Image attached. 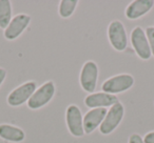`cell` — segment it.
<instances>
[{"mask_svg":"<svg viewBox=\"0 0 154 143\" xmlns=\"http://www.w3.org/2000/svg\"><path fill=\"white\" fill-rule=\"evenodd\" d=\"M118 101V98L115 95L108 94V93H93L86 97L85 103L90 109H99V107L113 106Z\"/></svg>","mask_w":154,"mask_h":143,"instance_id":"30bf717a","label":"cell"},{"mask_svg":"<svg viewBox=\"0 0 154 143\" xmlns=\"http://www.w3.org/2000/svg\"><path fill=\"white\" fill-rule=\"evenodd\" d=\"M5 77H7V70H5V68L0 67V85L3 83Z\"/></svg>","mask_w":154,"mask_h":143,"instance_id":"d6986e66","label":"cell"},{"mask_svg":"<svg viewBox=\"0 0 154 143\" xmlns=\"http://www.w3.org/2000/svg\"><path fill=\"white\" fill-rule=\"evenodd\" d=\"M77 4H78L77 0H62V1H60L59 9H58L60 17L69 18L70 16H72Z\"/></svg>","mask_w":154,"mask_h":143,"instance_id":"9a60e30c","label":"cell"},{"mask_svg":"<svg viewBox=\"0 0 154 143\" xmlns=\"http://www.w3.org/2000/svg\"><path fill=\"white\" fill-rule=\"evenodd\" d=\"M97 79H98V66L94 61H87L82 65L80 72V85L85 92L92 93L96 88Z\"/></svg>","mask_w":154,"mask_h":143,"instance_id":"8992f818","label":"cell"},{"mask_svg":"<svg viewBox=\"0 0 154 143\" xmlns=\"http://www.w3.org/2000/svg\"><path fill=\"white\" fill-rule=\"evenodd\" d=\"M108 37L111 45L116 51H125L128 45V37L124 24L118 20L112 21L108 26Z\"/></svg>","mask_w":154,"mask_h":143,"instance_id":"52a82bcc","label":"cell"},{"mask_svg":"<svg viewBox=\"0 0 154 143\" xmlns=\"http://www.w3.org/2000/svg\"><path fill=\"white\" fill-rule=\"evenodd\" d=\"M66 121L69 132L74 137H82L85 135L84 118L78 106L72 104L69 105L66 111Z\"/></svg>","mask_w":154,"mask_h":143,"instance_id":"ba28073f","label":"cell"},{"mask_svg":"<svg viewBox=\"0 0 154 143\" xmlns=\"http://www.w3.org/2000/svg\"><path fill=\"white\" fill-rule=\"evenodd\" d=\"M36 90L37 84L35 81L26 82V83L19 85L10 93L7 99L8 103L11 106H20L23 103H26V101H29V99L32 97V95L34 94Z\"/></svg>","mask_w":154,"mask_h":143,"instance_id":"277c9868","label":"cell"},{"mask_svg":"<svg viewBox=\"0 0 154 143\" xmlns=\"http://www.w3.org/2000/svg\"><path fill=\"white\" fill-rule=\"evenodd\" d=\"M154 1L152 0H135L126 9V17L130 20H135L143 17L153 7Z\"/></svg>","mask_w":154,"mask_h":143,"instance_id":"7c38bea8","label":"cell"},{"mask_svg":"<svg viewBox=\"0 0 154 143\" xmlns=\"http://www.w3.org/2000/svg\"><path fill=\"white\" fill-rule=\"evenodd\" d=\"M12 20V4L9 0H0V28L5 30Z\"/></svg>","mask_w":154,"mask_h":143,"instance_id":"5bb4252c","label":"cell"},{"mask_svg":"<svg viewBox=\"0 0 154 143\" xmlns=\"http://www.w3.org/2000/svg\"><path fill=\"white\" fill-rule=\"evenodd\" d=\"M146 36L149 41L150 49H151V53L154 56V28L153 26H149L146 28Z\"/></svg>","mask_w":154,"mask_h":143,"instance_id":"2e32d148","label":"cell"},{"mask_svg":"<svg viewBox=\"0 0 154 143\" xmlns=\"http://www.w3.org/2000/svg\"><path fill=\"white\" fill-rule=\"evenodd\" d=\"M131 43L134 49L135 53L137 54L140 59L148 60L152 56L151 49H150L149 41L146 36V32L140 28V26H136L133 28L132 33H131Z\"/></svg>","mask_w":154,"mask_h":143,"instance_id":"5b68a950","label":"cell"},{"mask_svg":"<svg viewBox=\"0 0 154 143\" xmlns=\"http://www.w3.org/2000/svg\"><path fill=\"white\" fill-rule=\"evenodd\" d=\"M108 111L106 107L92 109L84 117V130L86 134H91L103 123Z\"/></svg>","mask_w":154,"mask_h":143,"instance_id":"8fae6325","label":"cell"},{"mask_svg":"<svg viewBox=\"0 0 154 143\" xmlns=\"http://www.w3.org/2000/svg\"><path fill=\"white\" fill-rule=\"evenodd\" d=\"M143 142L145 143H154V132L148 133V134L145 136Z\"/></svg>","mask_w":154,"mask_h":143,"instance_id":"ac0fdd59","label":"cell"},{"mask_svg":"<svg viewBox=\"0 0 154 143\" xmlns=\"http://www.w3.org/2000/svg\"><path fill=\"white\" fill-rule=\"evenodd\" d=\"M0 138L10 142H21L26 138V134L17 126L11 124H0Z\"/></svg>","mask_w":154,"mask_h":143,"instance_id":"4fadbf2b","label":"cell"},{"mask_svg":"<svg viewBox=\"0 0 154 143\" xmlns=\"http://www.w3.org/2000/svg\"><path fill=\"white\" fill-rule=\"evenodd\" d=\"M55 94V84L53 81H48L38 88L28 101V106L31 109H38L45 106L52 100Z\"/></svg>","mask_w":154,"mask_h":143,"instance_id":"7a4b0ae2","label":"cell"},{"mask_svg":"<svg viewBox=\"0 0 154 143\" xmlns=\"http://www.w3.org/2000/svg\"><path fill=\"white\" fill-rule=\"evenodd\" d=\"M125 114V107L122 103L117 102L111 106V109L108 111L103 123L99 126V130L103 135H109L116 130L119 123L122 122Z\"/></svg>","mask_w":154,"mask_h":143,"instance_id":"3957f363","label":"cell"},{"mask_svg":"<svg viewBox=\"0 0 154 143\" xmlns=\"http://www.w3.org/2000/svg\"><path fill=\"white\" fill-rule=\"evenodd\" d=\"M129 143H145L143 139L138 134H132L129 138Z\"/></svg>","mask_w":154,"mask_h":143,"instance_id":"e0dca14e","label":"cell"},{"mask_svg":"<svg viewBox=\"0 0 154 143\" xmlns=\"http://www.w3.org/2000/svg\"><path fill=\"white\" fill-rule=\"evenodd\" d=\"M134 84V78L129 74H120L107 79L101 85V88L105 93L115 95L122 93L131 88Z\"/></svg>","mask_w":154,"mask_h":143,"instance_id":"6da1fadb","label":"cell"},{"mask_svg":"<svg viewBox=\"0 0 154 143\" xmlns=\"http://www.w3.org/2000/svg\"><path fill=\"white\" fill-rule=\"evenodd\" d=\"M31 22V17L26 14H18L11 20L5 30V37L8 40H15L23 33Z\"/></svg>","mask_w":154,"mask_h":143,"instance_id":"9c48e42d","label":"cell"}]
</instances>
